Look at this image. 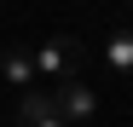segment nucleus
Returning <instances> with one entry per match:
<instances>
[{
	"instance_id": "obj_4",
	"label": "nucleus",
	"mask_w": 133,
	"mask_h": 127,
	"mask_svg": "<svg viewBox=\"0 0 133 127\" xmlns=\"http://www.w3.org/2000/svg\"><path fill=\"white\" fill-rule=\"evenodd\" d=\"M46 116H52V93L23 87V98H17V127H35V121H46Z\"/></svg>"
},
{
	"instance_id": "obj_1",
	"label": "nucleus",
	"mask_w": 133,
	"mask_h": 127,
	"mask_svg": "<svg viewBox=\"0 0 133 127\" xmlns=\"http://www.w3.org/2000/svg\"><path fill=\"white\" fill-rule=\"evenodd\" d=\"M29 64H35V75H46V81H75V69L87 64V52H81L75 35H52V40H41V52Z\"/></svg>"
},
{
	"instance_id": "obj_3",
	"label": "nucleus",
	"mask_w": 133,
	"mask_h": 127,
	"mask_svg": "<svg viewBox=\"0 0 133 127\" xmlns=\"http://www.w3.org/2000/svg\"><path fill=\"white\" fill-rule=\"evenodd\" d=\"M104 58L116 64L122 75H133V23H116V29H110V40H104Z\"/></svg>"
},
{
	"instance_id": "obj_6",
	"label": "nucleus",
	"mask_w": 133,
	"mask_h": 127,
	"mask_svg": "<svg viewBox=\"0 0 133 127\" xmlns=\"http://www.w3.org/2000/svg\"><path fill=\"white\" fill-rule=\"evenodd\" d=\"M35 127H64V121H58V116H46V121H35Z\"/></svg>"
},
{
	"instance_id": "obj_5",
	"label": "nucleus",
	"mask_w": 133,
	"mask_h": 127,
	"mask_svg": "<svg viewBox=\"0 0 133 127\" xmlns=\"http://www.w3.org/2000/svg\"><path fill=\"white\" fill-rule=\"evenodd\" d=\"M0 75H6V81H17V87H23V81L35 75V64H29V52H6V58H0Z\"/></svg>"
},
{
	"instance_id": "obj_2",
	"label": "nucleus",
	"mask_w": 133,
	"mask_h": 127,
	"mask_svg": "<svg viewBox=\"0 0 133 127\" xmlns=\"http://www.w3.org/2000/svg\"><path fill=\"white\" fill-rule=\"evenodd\" d=\"M93 110H98V93L87 81H58V93H52V116L58 121H87Z\"/></svg>"
}]
</instances>
